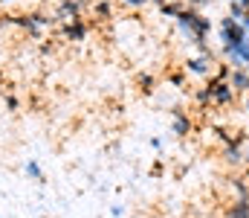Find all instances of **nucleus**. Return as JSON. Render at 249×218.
<instances>
[{
  "instance_id": "nucleus-6",
  "label": "nucleus",
  "mask_w": 249,
  "mask_h": 218,
  "mask_svg": "<svg viewBox=\"0 0 249 218\" xmlns=\"http://www.w3.org/2000/svg\"><path fill=\"white\" fill-rule=\"evenodd\" d=\"M64 35H67V38H72V41H81V38L87 35V23L78 18V20H72V23H67V26H64Z\"/></svg>"
},
{
  "instance_id": "nucleus-7",
  "label": "nucleus",
  "mask_w": 249,
  "mask_h": 218,
  "mask_svg": "<svg viewBox=\"0 0 249 218\" xmlns=\"http://www.w3.org/2000/svg\"><path fill=\"white\" fill-rule=\"evenodd\" d=\"M26 178H32V180L44 183V172H41V166H38L35 160H26Z\"/></svg>"
},
{
  "instance_id": "nucleus-3",
  "label": "nucleus",
  "mask_w": 249,
  "mask_h": 218,
  "mask_svg": "<svg viewBox=\"0 0 249 218\" xmlns=\"http://www.w3.org/2000/svg\"><path fill=\"white\" fill-rule=\"evenodd\" d=\"M186 73H191V76H212L214 73V59L191 56V59H186Z\"/></svg>"
},
{
  "instance_id": "nucleus-2",
  "label": "nucleus",
  "mask_w": 249,
  "mask_h": 218,
  "mask_svg": "<svg viewBox=\"0 0 249 218\" xmlns=\"http://www.w3.org/2000/svg\"><path fill=\"white\" fill-rule=\"evenodd\" d=\"M209 87H212V105H217V108H226V105H232L235 102V90H232V84L229 81H209Z\"/></svg>"
},
{
  "instance_id": "nucleus-4",
  "label": "nucleus",
  "mask_w": 249,
  "mask_h": 218,
  "mask_svg": "<svg viewBox=\"0 0 249 218\" xmlns=\"http://www.w3.org/2000/svg\"><path fill=\"white\" fill-rule=\"evenodd\" d=\"M229 84H232V90H235V93H249V70H247V67L232 70V76H229Z\"/></svg>"
},
{
  "instance_id": "nucleus-5",
  "label": "nucleus",
  "mask_w": 249,
  "mask_h": 218,
  "mask_svg": "<svg viewBox=\"0 0 249 218\" xmlns=\"http://www.w3.org/2000/svg\"><path fill=\"white\" fill-rule=\"evenodd\" d=\"M171 114H174V134H177V137H186V134H191V128H194V125H191L188 114H183L180 108H174Z\"/></svg>"
},
{
  "instance_id": "nucleus-10",
  "label": "nucleus",
  "mask_w": 249,
  "mask_h": 218,
  "mask_svg": "<svg viewBox=\"0 0 249 218\" xmlns=\"http://www.w3.org/2000/svg\"><path fill=\"white\" fill-rule=\"evenodd\" d=\"M151 145H154V148L160 151V148H162V140H160V137H151Z\"/></svg>"
},
{
  "instance_id": "nucleus-12",
  "label": "nucleus",
  "mask_w": 249,
  "mask_h": 218,
  "mask_svg": "<svg viewBox=\"0 0 249 218\" xmlns=\"http://www.w3.org/2000/svg\"><path fill=\"white\" fill-rule=\"evenodd\" d=\"M247 160H249V151H247Z\"/></svg>"
},
{
  "instance_id": "nucleus-1",
  "label": "nucleus",
  "mask_w": 249,
  "mask_h": 218,
  "mask_svg": "<svg viewBox=\"0 0 249 218\" xmlns=\"http://www.w3.org/2000/svg\"><path fill=\"white\" fill-rule=\"evenodd\" d=\"M217 32H220V41H223V50H229V47H238V44H244L249 41V29L241 23V20H235V18H220V26H217Z\"/></svg>"
},
{
  "instance_id": "nucleus-8",
  "label": "nucleus",
  "mask_w": 249,
  "mask_h": 218,
  "mask_svg": "<svg viewBox=\"0 0 249 218\" xmlns=\"http://www.w3.org/2000/svg\"><path fill=\"white\" fill-rule=\"evenodd\" d=\"M139 84H142V90H145V93H151V90H154V87H151V84H154V79H151L148 73H145V76H139Z\"/></svg>"
},
{
  "instance_id": "nucleus-9",
  "label": "nucleus",
  "mask_w": 249,
  "mask_h": 218,
  "mask_svg": "<svg viewBox=\"0 0 249 218\" xmlns=\"http://www.w3.org/2000/svg\"><path fill=\"white\" fill-rule=\"evenodd\" d=\"M122 3H127V6H133V9H139V6H145L148 0H122Z\"/></svg>"
},
{
  "instance_id": "nucleus-11",
  "label": "nucleus",
  "mask_w": 249,
  "mask_h": 218,
  "mask_svg": "<svg viewBox=\"0 0 249 218\" xmlns=\"http://www.w3.org/2000/svg\"><path fill=\"white\" fill-rule=\"evenodd\" d=\"M229 3H244V0H229Z\"/></svg>"
}]
</instances>
